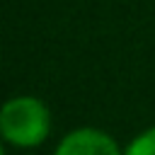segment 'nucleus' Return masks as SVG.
Returning a JSON list of instances; mask_svg holds the SVG:
<instances>
[{
	"instance_id": "obj_1",
	"label": "nucleus",
	"mask_w": 155,
	"mask_h": 155,
	"mask_svg": "<svg viewBox=\"0 0 155 155\" xmlns=\"http://www.w3.org/2000/svg\"><path fill=\"white\" fill-rule=\"evenodd\" d=\"M48 131H51V111L39 97L22 94L2 104L0 133L5 143L17 148H34L48 138Z\"/></svg>"
},
{
	"instance_id": "obj_2",
	"label": "nucleus",
	"mask_w": 155,
	"mask_h": 155,
	"mask_svg": "<svg viewBox=\"0 0 155 155\" xmlns=\"http://www.w3.org/2000/svg\"><path fill=\"white\" fill-rule=\"evenodd\" d=\"M53 155H124V150L107 131L85 126L65 133Z\"/></svg>"
},
{
	"instance_id": "obj_3",
	"label": "nucleus",
	"mask_w": 155,
	"mask_h": 155,
	"mask_svg": "<svg viewBox=\"0 0 155 155\" xmlns=\"http://www.w3.org/2000/svg\"><path fill=\"white\" fill-rule=\"evenodd\" d=\"M124 155H155V126L138 133L124 150Z\"/></svg>"
}]
</instances>
